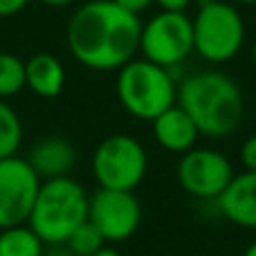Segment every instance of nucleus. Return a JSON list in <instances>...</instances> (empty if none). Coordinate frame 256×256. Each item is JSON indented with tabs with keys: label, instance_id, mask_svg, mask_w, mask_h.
I'll use <instances>...</instances> for the list:
<instances>
[{
	"label": "nucleus",
	"instance_id": "39448f33",
	"mask_svg": "<svg viewBox=\"0 0 256 256\" xmlns=\"http://www.w3.org/2000/svg\"><path fill=\"white\" fill-rule=\"evenodd\" d=\"M194 52L212 66L234 61L245 45L248 27L238 4L230 0H200L191 16Z\"/></svg>",
	"mask_w": 256,
	"mask_h": 256
},
{
	"label": "nucleus",
	"instance_id": "aec40b11",
	"mask_svg": "<svg viewBox=\"0 0 256 256\" xmlns=\"http://www.w3.org/2000/svg\"><path fill=\"white\" fill-rule=\"evenodd\" d=\"M115 4H120L122 9L135 14V16H142L144 12H148L153 7V0H112Z\"/></svg>",
	"mask_w": 256,
	"mask_h": 256
},
{
	"label": "nucleus",
	"instance_id": "5701e85b",
	"mask_svg": "<svg viewBox=\"0 0 256 256\" xmlns=\"http://www.w3.org/2000/svg\"><path fill=\"white\" fill-rule=\"evenodd\" d=\"M43 256H76V254L72 252L66 243H61V245H48V248H45V252H43Z\"/></svg>",
	"mask_w": 256,
	"mask_h": 256
},
{
	"label": "nucleus",
	"instance_id": "2eb2a0df",
	"mask_svg": "<svg viewBox=\"0 0 256 256\" xmlns=\"http://www.w3.org/2000/svg\"><path fill=\"white\" fill-rule=\"evenodd\" d=\"M48 245L30 225H14L0 230V256H43Z\"/></svg>",
	"mask_w": 256,
	"mask_h": 256
},
{
	"label": "nucleus",
	"instance_id": "dca6fc26",
	"mask_svg": "<svg viewBox=\"0 0 256 256\" xmlns=\"http://www.w3.org/2000/svg\"><path fill=\"white\" fill-rule=\"evenodd\" d=\"M22 144V122L18 112L0 99V160L18 155Z\"/></svg>",
	"mask_w": 256,
	"mask_h": 256
},
{
	"label": "nucleus",
	"instance_id": "412c9836",
	"mask_svg": "<svg viewBox=\"0 0 256 256\" xmlns=\"http://www.w3.org/2000/svg\"><path fill=\"white\" fill-rule=\"evenodd\" d=\"M196 0H153V4H158L160 12H182L186 14L189 7Z\"/></svg>",
	"mask_w": 256,
	"mask_h": 256
},
{
	"label": "nucleus",
	"instance_id": "4468645a",
	"mask_svg": "<svg viewBox=\"0 0 256 256\" xmlns=\"http://www.w3.org/2000/svg\"><path fill=\"white\" fill-rule=\"evenodd\" d=\"M25 88L43 99H54L66 88V68L54 54L38 52L25 61Z\"/></svg>",
	"mask_w": 256,
	"mask_h": 256
},
{
	"label": "nucleus",
	"instance_id": "bb28decb",
	"mask_svg": "<svg viewBox=\"0 0 256 256\" xmlns=\"http://www.w3.org/2000/svg\"><path fill=\"white\" fill-rule=\"evenodd\" d=\"M243 256H256V240H252V243H250L248 248H245Z\"/></svg>",
	"mask_w": 256,
	"mask_h": 256
},
{
	"label": "nucleus",
	"instance_id": "7ed1b4c3",
	"mask_svg": "<svg viewBox=\"0 0 256 256\" xmlns=\"http://www.w3.org/2000/svg\"><path fill=\"white\" fill-rule=\"evenodd\" d=\"M90 196L70 176L40 182L27 225L45 245H61L68 236L88 220Z\"/></svg>",
	"mask_w": 256,
	"mask_h": 256
},
{
	"label": "nucleus",
	"instance_id": "f03ea898",
	"mask_svg": "<svg viewBox=\"0 0 256 256\" xmlns=\"http://www.w3.org/2000/svg\"><path fill=\"white\" fill-rule=\"evenodd\" d=\"M178 106L196 122L200 135L222 140L236 132L245 117L240 86L220 70L191 72L178 84Z\"/></svg>",
	"mask_w": 256,
	"mask_h": 256
},
{
	"label": "nucleus",
	"instance_id": "f3484780",
	"mask_svg": "<svg viewBox=\"0 0 256 256\" xmlns=\"http://www.w3.org/2000/svg\"><path fill=\"white\" fill-rule=\"evenodd\" d=\"M25 88V61L0 50V99L18 94Z\"/></svg>",
	"mask_w": 256,
	"mask_h": 256
},
{
	"label": "nucleus",
	"instance_id": "cd10ccee",
	"mask_svg": "<svg viewBox=\"0 0 256 256\" xmlns=\"http://www.w3.org/2000/svg\"><path fill=\"white\" fill-rule=\"evenodd\" d=\"M252 58L256 61V40H254V45H252Z\"/></svg>",
	"mask_w": 256,
	"mask_h": 256
},
{
	"label": "nucleus",
	"instance_id": "ddd939ff",
	"mask_svg": "<svg viewBox=\"0 0 256 256\" xmlns=\"http://www.w3.org/2000/svg\"><path fill=\"white\" fill-rule=\"evenodd\" d=\"M150 126H153L155 142H158L164 150H168V153L182 155L198 144V137H200L198 126L186 115L184 108H180L178 104L166 108L164 112H160V115L150 122Z\"/></svg>",
	"mask_w": 256,
	"mask_h": 256
},
{
	"label": "nucleus",
	"instance_id": "393cba45",
	"mask_svg": "<svg viewBox=\"0 0 256 256\" xmlns=\"http://www.w3.org/2000/svg\"><path fill=\"white\" fill-rule=\"evenodd\" d=\"M90 256H122L120 252H117L115 248H108V245H104L102 250H97L94 254H90Z\"/></svg>",
	"mask_w": 256,
	"mask_h": 256
},
{
	"label": "nucleus",
	"instance_id": "a878e982",
	"mask_svg": "<svg viewBox=\"0 0 256 256\" xmlns=\"http://www.w3.org/2000/svg\"><path fill=\"white\" fill-rule=\"evenodd\" d=\"M230 2L238 4V7H256V0H230Z\"/></svg>",
	"mask_w": 256,
	"mask_h": 256
},
{
	"label": "nucleus",
	"instance_id": "1a4fd4ad",
	"mask_svg": "<svg viewBox=\"0 0 256 256\" xmlns=\"http://www.w3.org/2000/svg\"><path fill=\"white\" fill-rule=\"evenodd\" d=\"M40 178L27 158L0 160V230L25 225L40 189Z\"/></svg>",
	"mask_w": 256,
	"mask_h": 256
},
{
	"label": "nucleus",
	"instance_id": "4be33fe9",
	"mask_svg": "<svg viewBox=\"0 0 256 256\" xmlns=\"http://www.w3.org/2000/svg\"><path fill=\"white\" fill-rule=\"evenodd\" d=\"M30 2L32 0H0V18L16 16V14L22 12Z\"/></svg>",
	"mask_w": 256,
	"mask_h": 256
},
{
	"label": "nucleus",
	"instance_id": "9d476101",
	"mask_svg": "<svg viewBox=\"0 0 256 256\" xmlns=\"http://www.w3.org/2000/svg\"><path fill=\"white\" fill-rule=\"evenodd\" d=\"M88 220L102 232L106 243H124L142 225V204L135 191L102 189L90 196Z\"/></svg>",
	"mask_w": 256,
	"mask_h": 256
},
{
	"label": "nucleus",
	"instance_id": "b1692460",
	"mask_svg": "<svg viewBox=\"0 0 256 256\" xmlns=\"http://www.w3.org/2000/svg\"><path fill=\"white\" fill-rule=\"evenodd\" d=\"M40 4H45V7H54V9H63V7H70V4H74L76 0H38Z\"/></svg>",
	"mask_w": 256,
	"mask_h": 256
},
{
	"label": "nucleus",
	"instance_id": "6ab92c4d",
	"mask_svg": "<svg viewBox=\"0 0 256 256\" xmlns=\"http://www.w3.org/2000/svg\"><path fill=\"white\" fill-rule=\"evenodd\" d=\"M240 164H243L245 171H254L256 173V132L250 135L248 140L240 146Z\"/></svg>",
	"mask_w": 256,
	"mask_h": 256
},
{
	"label": "nucleus",
	"instance_id": "423d86ee",
	"mask_svg": "<svg viewBox=\"0 0 256 256\" xmlns=\"http://www.w3.org/2000/svg\"><path fill=\"white\" fill-rule=\"evenodd\" d=\"M148 171V153L137 137L115 132L92 153V176L102 189L135 191Z\"/></svg>",
	"mask_w": 256,
	"mask_h": 256
},
{
	"label": "nucleus",
	"instance_id": "20e7f679",
	"mask_svg": "<svg viewBox=\"0 0 256 256\" xmlns=\"http://www.w3.org/2000/svg\"><path fill=\"white\" fill-rule=\"evenodd\" d=\"M115 92L130 117L153 122L160 112L178 104V81L173 70L135 56L117 70Z\"/></svg>",
	"mask_w": 256,
	"mask_h": 256
},
{
	"label": "nucleus",
	"instance_id": "f257e3e1",
	"mask_svg": "<svg viewBox=\"0 0 256 256\" xmlns=\"http://www.w3.org/2000/svg\"><path fill=\"white\" fill-rule=\"evenodd\" d=\"M142 18L112 0H88L68 20L70 54L88 70H120L140 54Z\"/></svg>",
	"mask_w": 256,
	"mask_h": 256
},
{
	"label": "nucleus",
	"instance_id": "9b49d317",
	"mask_svg": "<svg viewBox=\"0 0 256 256\" xmlns=\"http://www.w3.org/2000/svg\"><path fill=\"white\" fill-rule=\"evenodd\" d=\"M216 207L232 225L256 230V173L240 171L216 200Z\"/></svg>",
	"mask_w": 256,
	"mask_h": 256
},
{
	"label": "nucleus",
	"instance_id": "f8f14e48",
	"mask_svg": "<svg viewBox=\"0 0 256 256\" xmlns=\"http://www.w3.org/2000/svg\"><path fill=\"white\" fill-rule=\"evenodd\" d=\"M27 162L32 164L40 180L70 176L72 166L76 164V148L70 140L61 135L40 137L27 153Z\"/></svg>",
	"mask_w": 256,
	"mask_h": 256
},
{
	"label": "nucleus",
	"instance_id": "0eeeda50",
	"mask_svg": "<svg viewBox=\"0 0 256 256\" xmlns=\"http://www.w3.org/2000/svg\"><path fill=\"white\" fill-rule=\"evenodd\" d=\"M140 54L150 63L176 70L194 54L191 16L182 12H158L140 32Z\"/></svg>",
	"mask_w": 256,
	"mask_h": 256
},
{
	"label": "nucleus",
	"instance_id": "6e6552de",
	"mask_svg": "<svg viewBox=\"0 0 256 256\" xmlns=\"http://www.w3.org/2000/svg\"><path fill=\"white\" fill-rule=\"evenodd\" d=\"M234 176L236 173L230 158L207 146H194L191 150L182 153L176 171L180 189L202 202H216Z\"/></svg>",
	"mask_w": 256,
	"mask_h": 256
},
{
	"label": "nucleus",
	"instance_id": "a211bd4d",
	"mask_svg": "<svg viewBox=\"0 0 256 256\" xmlns=\"http://www.w3.org/2000/svg\"><path fill=\"white\" fill-rule=\"evenodd\" d=\"M66 245L76 256H90V254H94L97 250H102L104 245H108V243H106V238L102 236V232H99L90 220H86V222H81V225L76 227L70 236H68Z\"/></svg>",
	"mask_w": 256,
	"mask_h": 256
}]
</instances>
